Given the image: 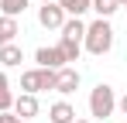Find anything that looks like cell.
Wrapping results in <instances>:
<instances>
[{"instance_id": "obj_1", "label": "cell", "mask_w": 127, "mask_h": 123, "mask_svg": "<svg viewBox=\"0 0 127 123\" xmlns=\"http://www.w3.org/2000/svg\"><path fill=\"white\" fill-rule=\"evenodd\" d=\"M83 44L89 55H106L110 48H113V24L110 17H96L93 24H86V34H83Z\"/></svg>"}, {"instance_id": "obj_2", "label": "cell", "mask_w": 127, "mask_h": 123, "mask_svg": "<svg viewBox=\"0 0 127 123\" xmlns=\"http://www.w3.org/2000/svg\"><path fill=\"white\" fill-rule=\"evenodd\" d=\"M113 109H117V96H113V89L100 82L93 92H89V116H96V120H106V116H113Z\"/></svg>"}, {"instance_id": "obj_3", "label": "cell", "mask_w": 127, "mask_h": 123, "mask_svg": "<svg viewBox=\"0 0 127 123\" xmlns=\"http://www.w3.org/2000/svg\"><path fill=\"white\" fill-rule=\"evenodd\" d=\"M38 24H41L45 31H62L65 10L59 7V3H41V7H38Z\"/></svg>"}, {"instance_id": "obj_4", "label": "cell", "mask_w": 127, "mask_h": 123, "mask_svg": "<svg viewBox=\"0 0 127 123\" xmlns=\"http://www.w3.org/2000/svg\"><path fill=\"white\" fill-rule=\"evenodd\" d=\"M34 62H38V68H65V58H62V51H59V44H52V48H38L34 51Z\"/></svg>"}, {"instance_id": "obj_5", "label": "cell", "mask_w": 127, "mask_h": 123, "mask_svg": "<svg viewBox=\"0 0 127 123\" xmlns=\"http://www.w3.org/2000/svg\"><path fill=\"white\" fill-rule=\"evenodd\" d=\"M76 89H79V72H76L72 65L59 68V72H55V92L69 96V92H76Z\"/></svg>"}, {"instance_id": "obj_6", "label": "cell", "mask_w": 127, "mask_h": 123, "mask_svg": "<svg viewBox=\"0 0 127 123\" xmlns=\"http://www.w3.org/2000/svg\"><path fill=\"white\" fill-rule=\"evenodd\" d=\"M38 96H31V92H21V96H14V113L21 116V120H31V116H38Z\"/></svg>"}, {"instance_id": "obj_7", "label": "cell", "mask_w": 127, "mask_h": 123, "mask_svg": "<svg viewBox=\"0 0 127 123\" xmlns=\"http://www.w3.org/2000/svg\"><path fill=\"white\" fill-rule=\"evenodd\" d=\"M48 120H52V123H72V120H76V109H72L65 99H59V102H52Z\"/></svg>"}, {"instance_id": "obj_8", "label": "cell", "mask_w": 127, "mask_h": 123, "mask_svg": "<svg viewBox=\"0 0 127 123\" xmlns=\"http://www.w3.org/2000/svg\"><path fill=\"white\" fill-rule=\"evenodd\" d=\"M21 62H24L21 44H14V41H10V44H3V48H0V65H3V68H14V65H21Z\"/></svg>"}, {"instance_id": "obj_9", "label": "cell", "mask_w": 127, "mask_h": 123, "mask_svg": "<svg viewBox=\"0 0 127 123\" xmlns=\"http://www.w3.org/2000/svg\"><path fill=\"white\" fill-rule=\"evenodd\" d=\"M55 3L65 10V17H83L86 10L93 7V0H55Z\"/></svg>"}, {"instance_id": "obj_10", "label": "cell", "mask_w": 127, "mask_h": 123, "mask_svg": "<svg viewBox=\"0 0 127 123\" xmlns=\"http://www.w3.org/2000/svg\"><path fill=\"white\" fill-rule=\"evenodd\" d=\"M59 51H62L65 65L69 62H79V55H83V41H72V38H62L59 41Z\"/></svg>"}, {"instance_id": "obj_11", "label": "cell", "mask_w": 127, "mask_h": 123, "mask_svg": "<svg viewBox=\"0 0 127 123\" xmlns=\"http://www.w3.org/2000/svg\"><path fill=\"white\" fill-rule=\"evenodd\" d=\"M83 34H86V24H83V17H65V24H62V38L83 41Z\"/></svg>"}, {"instance_id": "obj_12", "label": "cell", "mask_w": 127, "mask_h": 123, "mask_svg": "<svg viewBox=\"0 0 127 123\" xmlns=\"http://www.w3.org/2000/svg\"><path fill=\"white\" fill-rule=\"evenodd\" d=\"M7 109H14V92H10V79H7V72L0 68V113H7Z\"/></svg>"}, {"instance_id": "obj_13", "label": "cell", "mask_w": 127, "mask_h": 123, "mask_svg": "<svg viewBox=\"0 0 127 123\" xmlns=\"http://www.w3.org/2000/svg\"><path fill=\"white\" fill-rule=\"evenodd\" d=\"M14 38H17V17H3L0 14V48L10 44Z\"/></svg>"}, {"instance_id": "obj_14", "label": "cell", "mask_w": 127, "mask_h": 123, "mask_svg": "<svg viewBox=\"0 0 127 123\" xmlns=\"http://www.w3.org/2000/svg\"><path fill=\"white\" fill-rule=\"evenodd\" d=\"M28 3L31 0H0V14L3 17H21L24 10H28Z\"/></svg>"}, {"instance_id": "obj_15", "label": "cell", "mask_w": 127, "mask_h": 123, "mask_svg": "<svg viewBox=\"0 0 127 123\" xmlns=\"http://www.w3.org/2000/svg\"><path fill=\"white\" fill-rule=\"evenodd\" d=\"M89 10H96V17H110L113 10H120V3H117V0H93Z\"/></svg>"}, {"instance_id": "obj_16", "label": "cell", "mask_w": 127, "mask_h": 123, "mask_svg": "<svg viewBox=\"0 0 127 123\" xmlns=\"http://www.w3.org/2000/svg\"><path fill=\"white\" fill-rule=\"evenodd\" d=\"M0 123H28V120H21L14 109H7V113H0Z\"/></svg>"}, {"instance_id": "obj_17", "label": "cell", "mask_w": 127, "mask_h": 123, "mask_svg": "<svg viewBox=\"0 0 127 123\" xmlns=\"http://www.w3.org/2000/svg\"><path fill=\"white\" fill-rule=\"evenodd\" d=\"M117 106H120V113H124V116H127V92H124V96H120V99H117Z\"/></svg>"}, {"instance_id": "obj_18", "label": "cell", "mask_w": 127, "mask_h": 123, "mask_svg": "<svg viewBox=\"0 0 127 123\" xmlns=\"http://www.w3.org/2000/svg\"><path fill=\"white\" fill-rule=\"evenodd\" d=\"M38 3H55V0H38Z\"/></svg>"}, {"instance_id": "obj_19", "label": "cell", "mask_w": 127, "mask_h": 123, "mask_svg": "<svg viewBox=\"0 0 127 123\" xmlns=\"http://www.w3.org/2000/svg\"><path fill=\"white\" fill-rule=\"evenodd\" d=\"M72 123H89V120H72Z\"/></svg>"}, {"instance_id": "obj_20", "label": "cell", "mask_w": 127, "mask_h": 123, "mask_svg": "<svg viewBox=\"0 0 127 123\" xmlns=\"http://www.w3.org/2000/svg\"><path fill=\"white\" fill-rule=\"evenodd\" d=\"M117 3H120V7H124V0H117Z\"/></svg>"}, {"instance_id": "obj_21", "label": "cell", "mask_w": 127, "mask_h": 123, "mask_svg": "<svg viewBox=\"0 0 127 123\" xmlns=\"http://www.w3.org/2000/svg\"><path fill=\"white\" fill-rule=\"evenodd\" d=\"M124 10H127V0H124Z\"/></svg>"}]
</instances>
